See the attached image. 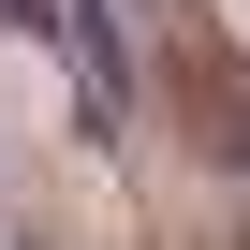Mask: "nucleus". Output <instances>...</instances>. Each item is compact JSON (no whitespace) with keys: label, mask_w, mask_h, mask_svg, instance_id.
<instances>
[{"label":"nucleus","mask_w":250,"mask_h":250,"mask_svg":"<svg viewBox=\"0 0 250 250\" xmlns=\"http://www.w3.org/2000/svg\"><path fill=\"white\" fill-rule=\"evenodd\" d=\"M74 59H88V118H118V103H133V59H118V0H74Z\"/></svg>","instance_id":"nucleus-1"}]
</instances>
